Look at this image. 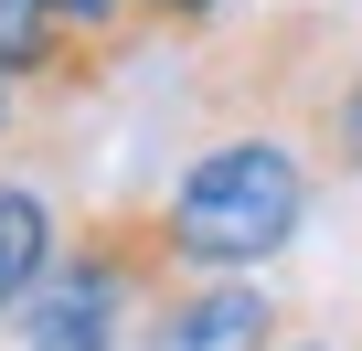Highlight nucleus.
<instances>
[{"instance_id":"obj_5","label":"nucleus","mask_w":362,"mask_h":351,"mask_svg":"<svg viewBox=\"0 0 362 351\" xmlns=\"http://www.w3.org/2000/svg\"><path fill=\"white\" fill-rule=\"evenodd\" d=\"M54 245H64V224H54V203L33 192V182H0V319H11L33 287H43V266H54Z\"/></svg>"},{"instance_id":"obj_2","label":"nucleus","mask_w":362,"mask_h":351,"mask_svg":"<svg viewBox=\"0 0 362 351\" xmlns=\"http://www.w3.org/2000/svg\"><path fill=\"white\" fill-rule=\"evenodd\" d=\"M170 287H181V256H170L160 213L149 203H117V213H96L86 234L54 245L43 287L11 319H22V351H117V340H139V319Z\"/></svg>"},{"instance_id":"obj_9","label":"nucleus","mask_w":362,"mask_h":351,"mask_svg":"<svg viewBox=\"0 0 362 351\" xmlns=\"http://www.w3.org/2000/svg\"><path fill=\"white\" fill-rule=\"evenodd\" d=\"M267 351H330V340H267Z\"/></svg>"},{"instance_id":"obj_6","label":"nucleus","mask_w":362,"mask_h":351,"mask_svg":"<svg viewBox=\"0 0 362 351\" xmlns=\"http://www.w3.org/2000/svg\"><path fill=\"white\" fill-rule=\"evenodd\" d=\"M298 138L320 149V170L362 182V64H341V75L320 85V107H309V128H298Z\"/></svg>"},{"instance_id":"obj_1","label":"nucleus","mask_w":362,"mask_h":351,"mask_svg":"<svg viewBox=\"0 0 362 351\" xmlns=\"http://www.w3.org/2000/svg\"><path fill=\"white\" fill-rule=\"evenodd\" d=\"M309 192H320V149L298 128H245V138L192 149L149 213H160L181 277H256L267 256L298 245Z\"/></svg>"},{"instance_id":"obj_4","label":"nucleus","mask_w":362,"mask_h":351,"mask_svg":"<svg viewBox=\"0 0 362 351\" xmlns=\"http://www.w3.org/2000/svg\"><path fill=\"white\" fill-rule=\"evenodd\" d=\"M96 54H107V43L64 32L54 11H33V0H0V96L33 85V75H96Z\"/></svg>"},{"instance_id":"obj_3","label":"nucleus","mask_w":362,"mask_h":351,"mask_svg":"<svg viewBox=\"0 0 362 351\" xmlns=\"http://www.w3.org/2000/svg\"><path fill=\"white\" fill-rule=\"evenodd\" d=\"M267 340H277V298L256 277H181L139 319V351H267Z\"/></svg>"},{"instance_id":"obj_7","label":"nucleus","mask_w":362,"mask_h":351,"mask_svg":"<svg viewBox=\"0 0 362 351\" xmlns=\"http://www.w3.org/2000/svg\"><path fill=\"white\" fill-rule=\"evenodd\" d=\"M33 11H54V22L86 32V43H117L128 22H149V0H33Z\"/></svg>"},{"instance_id":"obj_8","label":"nucleus","mask_w":362,"mask_h":351,"mask_svg":"<svg viewBox=\"0 0 362 351\" xmlns=\"http://www.w3.org/2000/svg\"><path fill=\"white\" fill-rule=\"evenodd\" d=\"M149 11H160V22H214L224 0H149Z\"/></svg>"}]
</instances>
